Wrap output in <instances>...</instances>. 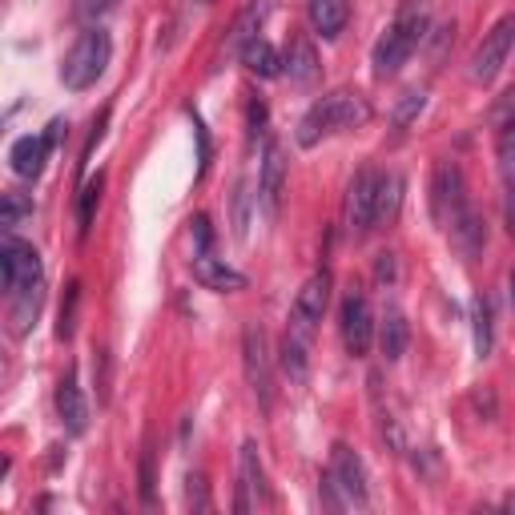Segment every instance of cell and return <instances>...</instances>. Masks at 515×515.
Returning a JSON list of instances; mask_svg holds the SVG:
<instances>
[{
  "instance_id": "10",
  "label": "cell",
  "mask_w": 515,
  "mask_h": 515,
  "mask_svg": "<svg viewBox=\"0 0 515 515\" xmlns=\"http://www.w3.org/2000/svg\"><path fill=\"white\" fill-rule=\"evenodd\" d=\"M379 174L367 165V169H359L355 174V182H351V190H347V218H351V226L359 230V234H367L371 226H375V206H379Z\"/></svg>"
},
{
  "instance_id": "13",
  "label": "cell",
  "mask_w": 515,
  "mask_h": 515,
  "mask_svg": "<svg viewBox=\"0 0 515 515\" xmlns=\"http://www.w3.org/2000/svg\"><path fill=\"white\" fill-rule=\"evenodd\" d=\"M49 149H53V137L49 133H29L21 141H13L9 149V165H13V174L25 178V182H37L45 174V161H49Z\"/></svg>"
},
{
  "instance_id": "30",
  "label": "cell",
  "mask_w": 515,
  "mask_h": 515,
  "mask_svg": "<svg viewBox=\"0 0 515 515\" xmlns=\"http://www.w3.org/2000/svg\"><path fill=\"white\" fill-rule=\"evenodd\" d=\"M97 202H101V174L89 178V182L81 186V198H77V222H81V234H89L93 214H97Z\"/></svg>"
},
{
  "instance_id": "33",
  "label": "cell",
  "mask_w": 515,
  "mask_h": 515,
  "mask_svg": "<svg viewBox=\"0 0 515 515\" xmlns=\"http://www.w3.org/2000/svg\"><path fill=\"white\" fill-rule=\"evenodd\" d=\"M77 298H81V286L73 282V286H69V302L61 306V326H57V334H61V338H69V334H73V318H77Z\"/></svg>"
},
{
  "instance_id": "24",
  "label": "cell",
  "mask_w": 515,
  "mask_h": 515,
  "mask_svg": "<svg viewBox=\"0 0 515 515\" xmlns=\"http://www.w3.org/2000/svg\"><path fill=\"white\" fill-rule=\"evenodd\" d=\"M318 53H314V45L306 41V37H294L290 41V49H286V73H290V81L294 85H310L314 77H318Z\"/></svg>"
},
{
  "instance_id": "7",
  "label": "cell",
  "mask_w": 515,
  "mask_h": 515,
  "mask_svg": "<svg viewBox=\"0 0 515 515\" xmlns=\"http://www.w3.org/2000/svg\"><path fill=\"white\" fill-rule=\"evenodd\" d=\"M463 206H471V198H467V182H463L459 161H439L435 174H431V218H435V226L447 230Z\"/></svg>"
},
{
  "instance_id": "12",
  "label": "cell",
  "mask_w": 515,
  "mask_h": 515,
  "mask_svg": "<svg viewBox=\"0 0 515 515\" xmlns=\"http://www.w3.org/2000/svg\"><path fill=\"white\" fill-rule=\"evenodd\" d=\"M330 475L338 479V487H342V495H347L351 503H367V467H363V459L347 447V443H334V451H330Z\"/></svg>"
},
{
  "instance_id": "15",
  "label": "cell",
  "mask_w": 515,
  "mask_h": 515,
  "mask_svg": "<svg viewBox=\"0 0 515 515\" xmlns=\"http://www.w3.org/2000/svg\"><path fill=\"white\" fill-rule=\"evenodd\" d=\"M282 186H286V157H282V149L270 141L266 153H262V174H258V202H262V210H266L270 218L278 214Z\"/></svg>"
},
{
  "instance_id": "8",
  "label": "cell",
  "mask_w": 515,
  "mask_h": 515,
  "mask_svg": "<svg viewBox=\"0 0 515 515\" xmlns=\"http://www.w3.org/2000/svg\"><path fill=\"white\" fill-rule=\"evenodd\" d=\"M326 306H330V274L318 270V274H310V278L302 282V290H298V298H294V306H290V330L302 334V338H310L314 326L322 322Z\"/></svg>"
},
{
  "instance_id": "40",
  "label": "cell",
  "mask_w": 515,
  "mask_h": 515,
  "mask_svg": "<svg viewBox=\"0 0 515 515\" xmlns=\"http://www.w3.org/2000/svg\"><path fill=\"white\" fill-rule=\"evenodd\" d=\"M475 407L483 411V419H495V399H491V391H475Z\"/></svg>"
},
{
  "instance_id": "28",
  "label": "cell",
  "mask_w": 515,
  "mask_h": 515,
  "mask_svg": "<svg viewBox=\"0 0 515 515\" xmlns=\"http://www.w3.org/2000/svg\"><path fill=\"white\" fill-rule=\"evenodd\" d=\"M399 202H403V178L399 174H387L379 182V206H375V222H395L399 214Z\"/></svg>"
},
{
  "instance_id": "2",
  "label": "cell",
  "mask_w": 515,
  "mask_h": 515,
  "mask_svg": "<svg viewBox=\"0 0 515 515\" xmlns=\"http://www.w3.org/2000/svg\"><path fill=\"white\" fill-rule=\"evenodd\" d=\"M367 121H371L367 97H363V93H351V89H338V93L314 101V105L302 113L294 137H298L302 149H314L322 137L342 133V129H359V125H367Z\"/></svg>"
},
{
  "instance_id": "20",
  "label": "cell",
  "mask_w": 515,
  "mask_h": 515,
  "mask_svg": "<svg viewBox=\"0 0 515 515\" xmlns=\"http://www.w3.org/2000/svg\"><path fill=\"white\" fill-rule=\"evenodd\" d=\"M407 338H411V326H407V314L399 306H387L383 322H379V351L387 363H399L403 351H407Z\"/></svg>"
},
{
  "instance_id": "14",
  "label": "cell",
  "mask_w": 515,
  "mask_h": 515,
  "mask_svg": "<svg viewBox=\"0 0 515 515\" xmlns=\"http://www.w3.org/2000/svg\"><path fill=\"white\" fill-rule=\"evenodd\" d=\"M495 157H499V178H503V214H507L511 238H515V121L499 125Z\"/></svg>"
},
{
  "instance_id": "1",
  "label": "cell",
  "mask_w": 515,
  "mask_h": 515,
  "mask_svg": "<svg viewBox=\"0 0 515 515\" xmlns=\"http://www.w3.org/2000/svg\"><path fill=\"white\" fill-rule=\"evenodd\" d=\"M427 29H431V5L427 0H407V5L399 9L395 25L375 41V53H371V65H375V77H395L411 53L427 41Z\"/></svg>"
},
{
  "instance_id": "21",
  "label": "cell",
  "mask_w": 515,
  "mask_h": 515,
  "mask_svg": "<svg viewBox=\"0 0 515 515\" xmlns=\"http://www.w3.org/2000/svg\"><path fill=\"white\" fill-rule=\"evenodd\" d=\"M242 65H246L254 77H262V81H274L278 73H286V57H282L266 37H254V41L242 49Z\"/></svg>"
},
{
  "instance_id": "41",
  "label": "cell",
  "mask_w": 515,
  "mask_h": 515,
  "mask_svg": "<svg viewBox=\"0 0 515 515\" xmlns=\"http://www.w3.org/2000/svg\"><path fill=\"white\" fill-rule=\"evenodd\" d=\"M503 507H507V511H515V495H507V499H503Z\"/></svg>"
},
{
  "instance_id": "31",
  "label": "cell",
  "mask_w": 515,
  "mask_h": 515,
  "mask_svg": "<svg viewBox=\"0 0 515 515\" xmlns=\"http://www.w3.org/2000/svg\"><path fill=\"white\" fill-rule=\"evenodd\" d=\"M423 105H427V93H423V89H407V93H403V101L395 105V125H399V129H403V125H411V121L423 113Z\"/></svg>"
},
{
  "instance_id": "26",
  "label": "cell",
  "mask_w": 515,
  "mask_h": 515,
  "mask_svg": "<svg viewBox=\"0 0 515 515\" xmlns=\"http://www.w3.org/2000/svg\"><path fill=\"white\" fill-rule=\"evenodd\" d=\"M266 9H270V0H254V5L238 17V25H234V33H230V45H234L238 53L258 37V29H262V21H266Z\"/></svg>"
},
{
  "instance_id": "38",
  "label": "cell",
  "mask_w": 515,
  "mask_h": 515,
  "mask_svg": "<svg viewBox=\"0 0 515 515\" xmlns=\"http://www.w3.org/2000/svg\"><path fill=\"white\" fill-rule=\"evenodd\" d=\"M375 278H379L383 286H391V282H395V254H379V262H375Z\"/></svg>"
},
{
  "instance_id": "4",
  "label": "cell",
  "mask_w": 515,
  "mask_h": 515,
  "mask_svg": "<svg viewBox=\"0 0 515 515\" xmlns=\"http://www.w3.org/2000/svg\"><path fill=\"white\" fill-rule=\"evenodd\" d=\"M242 367H246V383H250L258 407L270 411L274 407V367H270L266 330L258 322H246V330H242Z\"/></svg>"
},
{
  "instance_id": "29",
  "label": "cell",
  "mask_w": 515,
  "mask_h": 515,
  "mask_svg": "<svg viewBox=\"0 0 515 515\" xmlns=\"http://www.w3.org/2000/svg\"><path fill=\"white\" fill-rule=\"evenodd\" d=\"M29 214H33V202H29L25 194L9 190V194H5V206H0V226H5V230L13 234V230H17V226L29 218Z\"/></svg>"
},
{
  "instance_id": "17",
  "label": "cell",
  "mask_w": 515,
  "mask_h": 515,
  "mask_svg": "<svg viewBox=\"0 0 515 515\" xmlns=\"http://www.w3.org/2000/svg\"><path fill=\"white\" fill-rule=\"evenodd\" d=\"M194 278L206 286V290H222V294H234V290H246V274L226 266L222 258H214L210 250L194 258Z\"/></svg>"
},
{
  "instance_id": "25",
  "label": "cell",
  "mask_w": 515,
  "mask_h": 515,
  "mask_svg": "<svg viewBox=\"0 0 515 515\" xmlns=\"http://www.w3.org/2000/svg\"><path fill=\"white\" fill-rule=\"evenodd\" d=\"M41 298H45V282L25 286V290L13 294V330H17V334H29V326H33L37 314H41Z\"/></svg>"
},
{
  "instance_id": "3",
  "label": "cell",
  "mask_w": 515,
  "mask_h": 515,
  "mask_svg": "<svg viewBox=\"0 0 515 515\" xmlns=\"http://www.w3.org/2000/svg\"><path fill=\"white\" fill-rule=\"evenodd\" d=\"M109 61H113V41H109V33H105L101 25L85 29V33L73 41V49L65 53V61H61V81H65V89L81 93V89L97 85L101 73L109 69Z\"/></svg>"
},
{
  "instance_id": "35",
  "label": "cell",
  "mask_w": 515,
  "mask_h": 515,
  "mask_svg": "<svg viewBox=\"0 0 515 515\" xmlns=\"http://www.w3.org/2000/svg\"><path fill=\"white\" fill-rule=\"evenodd\" d=\"M234 202H238V238H246V226H250V214H246L250 210V190H246V182H238V198Z\"/></svg>"
},
{
  "instance_id": "18",
  "label": "cell",
  "mask_w": 515,
  "mask_h": 515,
  "mask_svg": "<svg viewBox=\"0 0 515 515\" xmlns=\"http://www.w3.org/2000/svg\"><path fill=\"white\" fill-rule=\"evenodd\" d=\"M57 415H61V423H65L69 435H85V427H89V403H85V395H81L73 371H69V375L61 379V387H57Z\"/></svg>"
},
{
  "instance_id": "34",
  "label": "cell",
  "mask_w": 515,
  "mask_h": 515,
  "mask_svg": "<svg viewBox=\"0 0 515 515\" xmlns=\"http://www.w3.org/2000/svg\"><path fill=\"white\" fill-rule=\"evenodd\" d=\"M194 133H198V178H206V169H210V133H206V125L194 117Z\"/></svg>"
},
{
  "instance_id": "22",
  "label": "cell",
  "mask_w": 515,
  "mask_h": 515,
  "mask_svg": "<svg viewBox=\"0 0 515 515\" xmlns=\"http://www.w3.org/2000/svg\"><path fill=\"white\" fill-rule=\"evenodd\" d=\"M371 403H375V415H379V435L391 451H403V423L391 407V399H383V375L371 371Z\"/></svg>"
},
{
  "instance_id": "16",
  "label": "cell",
  "mask_w": 515,
  "mask_h": 515,
  "mask_svg": "<svg viewBox=\"0 0 515 515\" xmlns=\"http://www.w3.org/2000/svg\"><path fill=\"white\" fill-rule=\"evenodd\" d=\"M447 234H451V246H455L463 258H479V254L487 250V226H483V218H479L475 206H463V210L455 214V222L447 226Z\"/></svg>"
},
{
  "instance_id": "32",
  "label": "cell",
  "mask_w": 515,
  "mask_h": 515,
  "mask_svg": "<svg viewBox=\"0 0 515 515\" xmlns=\"http://www.w3.org/2000/svg\"><path fill=\"white\" fill-rule=\"evenodd\" d=\"M113 5H117V0H73V13H77V21L97 25L105 13H113Z\"/></svg>"
},
{
  "instance_id": "5",
  "label": "cell",
  "mask_w": 515,
  "mask_h": 515,
  "mask_svg": "<svg viewBox=\"0 0 515 515\" xmlns=\"http://www.w3.org/2000/svg\"><path fill=\"white\" fill-rule=\"evenodd\" d=\"M338 326H342V342H347V355H367L371 342H375V314H371V302L363 294L359 282L347 286L342 294V306H338Z\"/></svg>"
},
{
  "instance_id": "23",
  "label": "cell",
  "mask_w": 515,
  "mask_h": 515,
  "mask_svg": "<svg viewBox=\"0 0 515 515\" xmlns=\"http://www.w3.org/2000/svg\"><path fill=\"white\" fill-rule=\"evenodd\" d=\"M471 330H475V359H487L491 347H495V314H491L487 294L471 298Z\"/></svg>"
},
{
  "instance_id": "11",
  "label": "cell",
  "mask_w": 515,
  "mask_h": 515,
  "mask_svg": "<svg viewBox=\"0 0 515 515\" xmlns=\"http://www.w3.org/2000/svg\"><path fill=\"white\" fill-rule=\"evenodd\" d=\"M266 499V475H262V459H258V447L246 439L242 443V455H238V499H234V511H254L258 503Z\"/></svg>"
},
{
  "instance_id": "37",
  "label": "cell",
  "mask_w": 515,
  "mask_h": 515,
  "mask_svg": "<svg viewBox=\"0 0 515 515\" xmlns=\"http://www.w3.org/2000/svg\"><path fill=\"white\" fill-rule=\"evenodd\" d=\"M194 238H198V254H206V250H210V242H214L210 218H194Z\"/></svg>"
},
{
  "instance_id": "27",
  "label": "cell",
  "mask_w": 515,
  "mask_h": 515,
  "mask_svg": "<svg viewBox=\"0 0 515 515\" xmlns=\"http://www.w3.org/2000/svg\"><path fill=\"white\" fill-rule=\"evenodd\" d=\"M306 347H310V338L286 330V338H282V371H286L294 383L306 379Z\"/></svg>"
},
{
  "instance_id": "43",
  "label": "cell",
  "mask_w": 515,
  "mask_h": 515,
  "mask_svg": "<svg viewBox=\"0 0 515 515\" xmlns=\"http://www.w3.org/2000/svg\"><path fill=\"white\" fill-rule=\"evenodd\" d=\"M202 5H210V0H202Z\"/></svg>"
},
{
  "instance_id": "19",
  "label": "cell",
  "mask_w": 515,
  "mask_h": 515,
  "mask_svg": "<svg viewBox=\"0 0 515 515\" xmlns=\"http://www.w3.org/2000/svg\"><path fill=\"white\" fill-rule=\"evenodd\" d=\"M306 17H310V29H314L318 37L334 41L342 29H347L351 9H347V0H310V5H306Z\"/></svg>"
},
{
  "instance_id": "6",
  "label": "cell",
  "mask_w": 515,
  "mask_h": 515,
  "mask_svg": "<svg viewBox=\"0 0 515 515\" xmlns=\"http://www.w3.org/2000/svg\"><path fill=\"white\" fill-rule=\"evenodd\" d=\"M511 49H515V17H503V21H495L491 25V33L475 45V53H471V81L475 85H491L499 73H503V65H507V57H511Z\"/></svg>"
},
{
  "instance_id": "39",
  "label": "cell",
  "mask_w": 515,
  "mask_h": 515,
  "mask_svg": "<svg viewBox=\"0 0 515 515\" xmlns=\"http://www.w3.org/2000/svg\"><path fill=\"white\" fill-rule=\"evenodd\" d=\"M262 125H266V105H262V101H250V133L262 137V133H266Z\"/></svg>"
},
{
  "instance_id": "9",
  "label": "cell",
  "mask_w": 515,
  "mask_h": 515,
  "mask_svg": "<svg viewBox=\"0 0 515 515\" xmlns=\"http://www.w3.org/2000/svg\"><path fill=\"white\" fill-rule=\"evenodd\" d=\"M0 270H5L9 294L25 290V286H37L41 282V254H37V246L9 234L5 246H0Z\"/></svg>"
},
{
  "instance_id": "42",
  "label": "cell",
  "mask_w": 515,
  "mask_h": 515,
  "mask_svg": "<svg viewBox=\"0 0 515 515\" xmlns=\"http://www.w3.org/2000/svg\"><path fill=\"white\" fill-rule=\"evenodd\" d=\"M507 282H511V306H515V270H511V278H507Z\"/></svg>"
},
{
  "instance_id": "36",
  "label": "cell",
  "mask_w": 515,
  "mask_h": 515,
  "mask_svg": "<svg viewBox=\"0 0 515 515\" xmlns=\"http://www.w3.org/2000/svg\"><path fill=\"white\" fill-rule=\"evenodd\" d=\"M186 495H190V503H194L198 511H210V499H206V479H202V475H190V491H186Z\"/></svg>"
}]
</instances>
